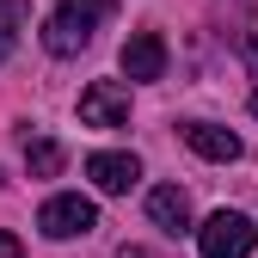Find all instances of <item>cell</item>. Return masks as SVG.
<instances>
[{"label":"cell","mask_w":258,"mask_h":258,"mask_svg":"<svg viewBox=\"0 0 258 258\" xmlns=\"http://www.w3.org/2000/svg\"><path fill=\"white\" fill-rule=\"evenodd\" d=\"M0 258H25V252H19V240H13V234H0Z\"/></svg>","instance_id":"13"},{"label":"cell","mask_w":258,"mask_h":258,"mask_svg":"<svg viewBox=\"0 0 258 258\" xmlns=\"http://www.w3.org/2000/svg\"><path fill=\"white\" fill-rule=\"evenodd\" d=\"M252 240H258V228H252L240 209H215L203 228H197V252L203 258H246Z\"/></svg>","instance_id":"1"},{"label":"cell","mask_w":258,"mask_h":258,"mask_svg":"<svg viewBox=\"0 0 258 258\" xmlns=\"http://www.w3.org/2000/svg\"><path fill=\"white\" fill-rule=\"evenodd\" d=\"M61 142H25V166H31V178H55L61 172Z\"/></svg>","instance_id":"9"},{"label":"cell","mask_w":258,"mask_h":258,"mask_svg":"<svg viewBox=\"0 0 258 258\" xmlns=\"http://www.w3.org/2000/svg\"><path fill=\"white\" fill-rule=\"evenodd\" d=\"M92 43V19H80V13H49V25H43V49L49 55H80Z\"/></svg>","instance_id":"5"},{"label":"cell","mask_w":258,"mask_h":258,"mask_svg":"<svg viewBox=\"0 0 258 258\" xmlns=\"http://www.w3.org/2000/svg\"><path fill=\"white\" fill-rule=\"evenodd\" d=\"M148 221L166 228V234H190V197L178 184H154L148 190Z\"/></svg>","instance_id":"8"},{"label":"cell","mask_w":258,"mask_h":258,"mask_svg":"<svg viewBox=\"0 0 258 258\" xmlns=\"http://www.w3.org/2000/svg\"><path fill=\"white\" fill-rule=\"evenodd\" d=\"M37 228L49 240H80V234L99 228V209H92V197H80V190H61V197H49L37 209Z\"/></svg>","instance_id":"2"},{"label":"cell","mask_w":258,"mask_h":258,"mask_svg":"<svg viewBox=\"0 0 258 258\" xmlns=\"http://www.w3.org/2000/svg\"><path fill=\"white\" fill-rule=\"evenodd\" d=\"M55 7H61V13H80V19H92V25H99V19H111V7H117V0H55Z\"/></svg>","instance_id":"11"},{"label":"cell","mask_w":258,"mask_h":258,"mask_svg":"<svg viewBox=\"0 0 258 258\" xmlns=\"http://www.w3.org/2000/svg\"><path fill=\"white\" fill-rule=\"evenodd\" d=\"M240 55H246V61H252V74H258V19H252V25H246V31H240Z\"/></svg>","instance_id":"12"},{"label":"cell","mask_w":258,"mask_h":258,"mask_svg":"<svg viewBox=\"0 0 258 258\" xmlns=\"http://www.w3.org/2000/svg\"><path fill=\"white\" fill-rule=\"evenodd\" d=\"M86 178L99 184V190H111V197H123V190L142 178V160L136 154H92L86 160Z\"/></svg>","instance_id":"7"},{"label":"cell","mask_w":258,"mask_h":258,"mask_svg":"<svg viewBox=\"0 0 258 258\" xmlns=\"http://www.w3.org/2000/svg\"><path fill=\"white\" fill-rule=\"evenodd\" d=\"M123 258H148V252H142V246H123Z\"/></svg>","instance_id":"14"},{"label":"cell","mask_w":258,"mask_h":258,"mask_svg":"<svg viewBox=\"0 0 258 258\" xmlns=\"http://www.w3.org/2000/svg\"><path fill=\"white\" fill-rule=\"evenodd\" d=\"M80 123H86V129H123V123H129V86L92 80V86L80 92Z\"/></svg>","instance_id":"3"},{"label":"cell","mask_w":258,"mask_h":258,"mask_svg":"<svg viewBox=\"0 0 258 258\" xmlns=\"http://www.w3.org/2000/svg\"><path fill=\"white\" fill-rule=\"evenodd\" d=\"M19 25H25V0H0V61L13 55V43H19Z\"/></svg>","instance_id":"10"},{"label":"cell","mask_w":258,"mask_h":258,"mask_svg":"<svg viewBox=\"0 0 258 258\" xmlns=\"http://www.w3.org/2000/svg\"><path fill=\"white\" fill-rule=\"evenodd\" d=\"M123 74L129 80H160L166 74V37H160V31H136V37L123 43Z\"/></svg>","instance_id":"4"},{"label":"cell","mask_w":258,"mask_h":258,"mask_svg":"<svg viewBox=\"0 0 258 258\" xmlns=\"http://www.w3.org/2000/svg\"><path fill=\"white\" fill-rule=\"evenodd\" d=\"M252 117H258V92H252Z\"/></svg>","instance_id":"15"},{"label":"cell","mask_w":258,"mask_h":258,"mask_svg":"<svg viewBox=\"0 0 258 258\" xmlns=\"http://www.w3.org/2000/svg\"><path fill=\"white\" fill-rule=\"evenodd\" d=\"M184 148L203 154V160H215V166L240 160V136H234V129H221V123H184Z\"/></svg>","instance_id":"6"}]
</instances>
